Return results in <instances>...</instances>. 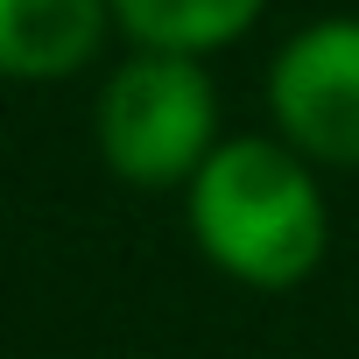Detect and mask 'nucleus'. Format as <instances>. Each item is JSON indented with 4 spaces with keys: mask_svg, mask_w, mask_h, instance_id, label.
I'll return each instance as SVG.
<instances>
[{
    "mask_svg": "<svg viewBox=\"0 0 359 359\" xmlns=\"http://www.w3.org/2000/svg\"><path fill=\"white\" fill-rule=\"evenodd\" d=\"M184 226L226 282H240L254 296L303 289L331 254L324 169L310 155H296L275 127L219 134V148L184 184Z\"/></svg>",
    "mask_w": 359,
    "mask_h": 359,
    "instance_id": "1",
    "label": "nucleus"
},
{
    "mask_svg": "<svg viewBox=\"0 0 359 359\" xmlns=\"http://www.w3.org/2000/svg\"><path fill=\"white\" fill-rule=\"evenodd\" d=\"M92 141H99V162L127 191H184L198 176V162L219 148L212 57L127 43V57L99 78Z\"/></svg>",
    "mask_w": 359,
    "mask_h": 359,
    "instance_id": "2",
    "label": "nucleus"
},
{
    "mask_svg": "<svg viewBox=\"0 0 359 359\" xmlns=\"http://www.w3.org/2000/svg\"><path fill=\"white\" fill-rule=\"evenodd\" d=\"M268 127L324 176H359V15H317L268 57Z\"/></svg>",
    "mask_w": 359,
    "mask_h": 359,
    "instance_id": "3",
    "label": "nucleus"
},
{
    "mask_svg": "<svg viewBox=\"0 0 359 359\" xmlns=\"http://www.w3.org/2000/svg\"><path fill=\"white\" fill-rule=\"evenodd\" d=\"M113 0H0V78L64 85L113 43Z\"/></svg>",
    "mask_w": 359,
    "mask_h": 359,
    "instance_id": "4",
    "label": "nucleus"
},
{
    "mask_svg": "<svg viewBox=\"0 0 359 359\" xmlns=\"http://www.w3.org/2000/svg\"><path fill=\"white\" fill-rule=\"evenodd\" d=\"M268 15V0H113V29L134 50H184V57H219L254 22Z\"/></svg>",
    "mask_w": 359,
    "mask_h": 359,
    "instance_id": "5",
    "label": "nucleus"
}]
</instances>
